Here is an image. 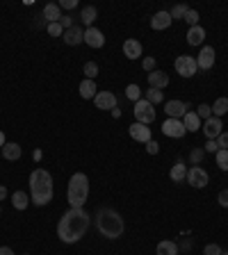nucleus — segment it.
I'll use <instances>...</instances> for the list:
<instances>
[{
  "label": "nucleus",
  "instance_id": "f257e3e1",
  "mask_svg": "<svg viewBox=\"0 0 228 255\" xmlns=\"http://www.w3.org/2000/svg\"><path fill=\"white\" fill-rule=\"evenodd\" d=\"M91 225V217L82 207H71L68 212H64L57 223V237H60L64 244H76L87 235Z\"/></svg>",
  "mask_w": 228,
  "mask_h": 255
},
{
  "label": "nucleus",
  "instance_id": "f03ea898",
  "mask_svg": "<svg viewBox=\"0 0 228 255\" xmlns=\"http://www.w3.org/2000/svg\"><path fill=\"white\" fill-rule=\"evenodd\" d=\"M96 230H98L105 239H119L126 230V223H123L121 214L112 207H100L96 212Z\"/></svg>",
  "mask_w": 228,
  "mask_h": 255
},
{
  "label": "nucleus",
  "instance_id": "7ed1b4c3",
  "mask_svg": "<svg viewBox=\"0 0 228 255\" xmlns=\"http://www.w3.org/2000/svg\"><path fill=\"white\" fill-rule=\"evenodd\" d=\"M30 194H32V203L44 207L53 201V178L46 169H34L30 175Z\"/></svg>",
  "mask_w": 228,
  "mask_h": 255
},
{
  "label": "nucleus",
  "instance_id": "20e7f679",
  "mask_svg": "<svg viewBox=\"0 0 228 255\" xmlns=\"http://www.w3.org/2000/svg\"><path fill=\"white\" fill-rule=\"evenodd\" d=\"M66 196L71 207H82L87 203V196H89V178L84 173H73L71 180H68Z\"/></svg>",
  "mask_w": 228,
  "mask_h": 255
},
{
  "label": "nucleus",
  "instance_id": "39448f33",
  "mask_svg": "<svg viewBox=\"0 0 228 255\" xmlns=\"http://www.w3.org/2000/svg\"><path fill=\"white\" fill-rule=\"evenodd\" d=\"M135 119L137 123H144V126H151L155 121V110H153V105L146 98H139L135 103Z\"/></svg>",
  "mask_w": 228,
  "mask_h": 255
},
{
  "label": "nucleus",
  "instance_id": "423d86ee",
  "mask_svg": "<svg viewBox=\"0 0 228 255\" xmlns=\"http://www.w3.org/2000/svg\"><path fill=\"white\" fill-rule=\"evenodd\" d=\"M176 73L182 75V78H194L198 71L196 66V57H190V55H180V57H176Z\"/></svg>",
  "mask_w": 228,
  "mask_h": 255
},
{
  "label": "nucleus",
  "instance_id": "0eeeda50",
  "mask_svg": "<svg viewBox=\"0 0 228 255\" xmlns=\"http://www.w3.org/2000/svg\"><path fill=\"white\" fill-rule=\"evenodd\" d=\"M185 180L190 182L194 189H203L205 185H208V180H210V175H208V171L201 169V166H192V169H187V178H185Z\"/></svg>",
  "mask_w": 228,
  "mask_h": 255
},
{
  "label": "nucleus",
  "instance_id": "6e6552de",
  "mask_svg": "<svg viewBox=\"0 0 228 255\" xmlns=\"http://www.w3.org/2000/svg\"><path fill=\"white\" fill-rule=\"evenodd\" d=\"M162 132L167 137H174V139H180V137H185V126H182L180 119H167L164 123H162Z\"/></svg>",
  "mask_w": 228,
  "mask_h": 255
},
{
  "label": "nucleus",
  "instance_id": "1a4fd4ad",
  "mask_svg": "<svg viewBox=\"0 0 228 255\" xmlns=\"http://www.w3.org/2000/svg\"><path fill=\"white\" fill-rule=\"evenodd\" d=\"M164 112H167L169 119H182L190 112V105L182 103V100H169V103H164Z\"/></svg>",
  "mask_w": 228,
  "mask_h": 255
},
{
  "label": "nucleus",
  "instance_id": "9d476101",
  "mask_svg": "<svg viewBox=\"0 0 228 255\" xmlns=\"http://www.w3.org/2000/svg\"><path fill=\"white\" fill-rule=\"evenodd\" d=\"M128 135L135 139V142H142V143H148L151 142V128L144 126V123H132V126L128 128Z\"/></svg>",
  "mask_w": 228,
  "mask_h": 255
},
{
  "label": "nucleus",
  "instance_id": "9b49d317",
  "mask_svg": "<svg viewBox=\"0 0 228 255\" xmlns=\"http://www.w3.org/2000/svg\"><path fill=\"white\" fill-rule=\"evenodd\" d=\"M196 66L201 68V71H208V68L214 66V48L212 46H203V48H201V53H198V57H196Z\"/></svg>",
  "mask_w": 228,
  "mask_h": 255
},
{
  "label": "nucleus",
  "instance_id": "f8f14e48",
  "mask_svg": "<svg viewBox=\"0 0 228 255\" xmlns=\"http://www.w3.org/2000/svg\"><path fill=\"white\" fill-rule=\"evenodd\" d=\"M84 44L91 46V48H103L105 46V37H103V32L96 25H91V28L84 30Z\"/></svg>",
  "mask_w": 228,
  "mask_h": 255
},
{
  "label": "nucleus",
  "instance_id": "ddd939ff",
  "mask_svg": "<svg viewBox=\"0 0 228 255\" xmlns=\"http://www.w3.org/2000/svg\"><path fill=\"white\" fill-rule=\"evenodd\" d=\"M201 130L205 132V137H208V139H217V137L224 132V130H221V119H217V116H210V119L205 121L203 126H201Z\"/></svg>",
  "mask_w": 228,
  "mask_h": 255
},
{
  "label": "nucleus",
  "instance_id": "4468645a",
  "mask_svg": "<svg viewBox=\"0 0 228 255\" xmlns=\"http://www.w3.org/2000/svg\"><path fill=\"white\" fill-rule=\"evenodd\" d=\"M94 100H96L98 110H114L116 107V96H114L112 91H98Z\"/></svg>",
  "mask_w": 228,
  "mask_h": 255
},
{
  "label": "nucleus",
  "instance_id": "2eb2a0df",
  "mask_svg": "<svg viewBox=\"0 0 228 255\" xmlns=\"http://www.w3.org/2000/svg\"><path fill=\"white\" fill-rule=\"evenodd\" d=\"M142 44L137 41V39H126L123 41V55L128 57V60H139L142 57Z\"/></svg>",
  "mask_w": 228,
  "mask_h": 255
},
{
  "label": "nucleus",
  "instance_id": "dca6fc26",
  "mask_svg": "<svg viewBox=\"0 0 228 255\" xmlns=\"http://www.w3.org/2000/svg\"><path fill=\"white\" fill-rule=\"evenodd\" d=\"M62 39H64V44L66 46H78V44H82L84 41V30L82 28H78V25H73L71 30H64Z\"/></svg>",
  "mask_w": 228,
  "mask_h": 255
},
{
  "label": "nucleus",
  "instance_id": "f3484780",
  "mask_svg": "<svg viewBox=\"0 0 228 255\" xmlns=\"http://www.w3.org/2000/svg\"><path fill=\"white\" fill-rule=\"evenodd\" d=\"M148 84H151V89H164V87H169V75L162 73V71H151L148 73Z\"/></svg>",
  "mask_w": 228,
  "mask_h": 255
},
{
  "label": "nucleus",
  "instance_id": "a211bd4d",
  "mask_svg": "<svg viewBox=\"0 0 228 255\" xmlns=\"http://www.w3.org/2000/svg\"><path fill=\"white\" fill-rule=\"evenodd\" d=\"M171 25V14L169 12H158L151 16V28L153 30H167Z\"/></svg>",
  "mask_w": 228,
  "mask_h": 255
},
{
  "label": "nucleus",
  "instance_id": "6ab92c4d",
  "mask_svg": "<svg viewBox=\"0 0 228 255\" xmlns=\"http://www.w3.org/2000/svg\"><path fill=\"white\" fill-rule=\"evenodd\" d=\"M0 155L5 159H9V162H16V159L21 158V146L14 142H7L2 148H0Z\"/></svg>",
  "mask_w": 228,
  "mask_h": 255
},
{
  "label": "nucleus",
  "instance_id": "aec40b11",
  "mask_svg": "<svg viewBox=\"0 0 228 255\" xmlns=\"http://www.w3.org/2000/svg\"><path fill=\"white\" fill-rule=\"evenodd\" d=\"M169 178L174 182H182L185 178H187V164L182 162V159H178L174 166H171V171H169Z\"/></svg>",
  "mask_w": 228,
  "mask_h": 255
},
{
  "label": "nucleus",
  "instance_id": "412c9836",
  "mask_svg": "<svg viewBox=\"0 0 228 255\" xmlns=\"http://www.w3.org/2000/svg\"><path fill=\"white\" fill-rule=\"evenodd\" d=\"M205 39V30L201 28V25H194V28H190L187 30V44L190 46H201Z\"/></svg>",
  "mask_w": 228,
  "mask_h": 255
},
{
  "label": "nucleus",
  "instance_id": "4be33fe9",
  "mask_svg": "<svg viewBox=\"0 0 228 255\" xmlns=\"http://www.w3.org/2000/svg\"><path fill=\"white\" fill-rule=\"evenodd\" d=\"M182 126L187 132H196V130H201V119L196 116V112H187L182 116Z\"/></svg>",
  "mask_w": 228,
  "mask_h": 255
},
{
  "label": "nucleus",
  "instance_id": "5701e85b",
  "mask_svg": "<svg viewBox=\"0 0 228 255\" xmlns=\"http://www.w3.org/2000/svg\"><path fill=\"white\" fill-rule=\"evenodd\" d=\"M44 18L48 23H60L62 18V12H60V5H55V2H48L44 7Z\"/></svg>",
  "mask_w": 228,
  "mask_h": 255
},
{
  "label": "nucleus",
  "instance_id": "b1692460",
  "mask_svg": "<svg viewBox=\"0 0 228 255\" xmlns=\"http://www.w3.org/2000/svg\"><path fill=\"white\" fill-rule=\"evenodd\" d=\"M96 18H98V9H96V7H91V5L82 7V12H80V21H82L84 25H87V28H91Z\"/></svg>",
  "mask_w": 228,
  "mask_h": 255
},
{
  "label": "nucleus",
  "instance_id": "393cba45",
  "mask_svg": "<svg viewBox=\"0 0 228 255\" xmlns=\"http://www.w3.org/2000/svg\"><path fill=\"white\" fill-rule=\"evenodd\" d=\"M96 80H87V78H84L82 82H80V96L82 98H87V100H89V98H96Z\"/></svg>",
  "mask_w": 228,
  "mask_h": 255
},
{
  "label": "nucleus",
  "instance_id": "a878e982",
  "mask_svg": "<svg viewBox=\"0 0 228 255\" xmlns=\"http://www.w3.org/2000/svg\"><path fill=\"white\" fill-rule=\"evenodd\" d=\"M155 251H158V255H178V244L169 241V239H162Z\"/></svg>",
  "mask_w": 228,
  "mask_h": 255
},
{
  "label": "nucleus",
  "instance_id": "bb28decb",
  "mask_svg": "<svg viewBox=\"0 0 228 255\" xmlns=\"http://www.w3.org/2000/svg\"><path fill=\"white\" fill-rule=\"evenodd\" d=\"M12 205H14L16 210H25V207L30 205V198H28L25 191H14V194H12Z\"/></svg>",
  "mask_w": 228,
  "mask_h": 255
},
{
  "label": "nucleus",
  "instance_id": "cd10ccee",
  "mask_svg": "<svg viewBox=\"0 0 228 255\" xmlns=\"http://www.w3.org/2000/svg\"><path fill=\"white\" fill-rule=\"evenodd\" d=\"M210 107H212V116L221 119V116L228 112V98H217V100H214V105H210Z\"/></svg>",
  "mask_w": 228,
  "mask_h": 255
},
{
  "label": "nucleus",
  "instance_id": "c85d7f7f",
  "mask_svg": "<svg viewBox=\"0 0 228 255\" xmlns=\"http://www.w3.org/2000/svg\"><path fill=\"white\" fill-rule=\"evenodd\" d=\"M146 100L151 103V105H158V103H164V94L160 89H148L146 91Z\"/></svg>",
  "mask_w": 228,
  "mask_h": 255
},
{
  "label": "nucleus",
  "instance_id": "c756f323",
  "mask_svg": "<svg viewBox=\"0 0 228 255\" xmlns=\"http://www.w3.org/2000/svg\"><path fill=\"white\" fill-rule=\"evenodd\" d=\"M82 73L87 75V80H96V75H98V64L96 62H87L82 68Z\"/></svg>",
  "mask_w": 228,
  "mask_h": 255
},
{
  "label": "nucleus",
  "instance_id": "7c9ffc66",
  "mask_svg": "<svg viewBox=\"0 0 228 255\" xmlns=\"http://www.w3.org/2000/svg\"><path fill=\"white\" fill-rule=\"evenodd\" d=\"M214 158H217V166L221 171H228V150H217Z\"/></svg>",
  "mask_w": 228,
  "mask_h": 255
},
{
  "label": "nucleus",
  "instance_id": "2f4dec72",
  "mask_svg": "<svg viewBox=\"0 0 228 255\" xmlns=\"http://www.w3.org/2000/svg\"><path fill=\"white\" fill-rule=\"evenodd\" d=\"M196 116H198L201 121H208L210 116H212V107L205 105V103H201V105L196 107Z\"/></svg>",
  "mask_w": 228,
  "mask_h": 255
},
{
  "label": "nucleus",
  "instance_id": "473e14b6",
  "mask_svg": "<svg viewBox=\"0 0 228 255\" xmlns=\"http://www.w3.org/2000/svg\"><path fill=\"white\" fill-rule=\"evenodd\" d=\"M139 96H142V89H139V87H137V84H128V87H126V98H128V100H139Z\"/></svg>",
  "mask_w": 228,
  "mask_h": 255
},
{
  "label": "nucleus",
  "instance_id": "72a5a7b5",
  "mask_svg": "<svg viewBox=\"0 0 228 255\" xmlns=\"http://www.w3.org/2000/svg\"><path fill=\"white\" fill-rule=\"evenodd\" d=\"M187 12H190V7H187V5H176V7L171 9L169 14H171V21H174V18H185V16H187Z\"/></svg>",
  "mask_w": 228,
  "mask_h": 255
},
{
  "label": "nucleus",
  "instance_id": "f704fd0d",
  "mask_svg": "<svg viewBox=\"0 0 228 255\" xmlns=\"http://www.w3.org/2000/svg\"><path fill=\"white\" fill-rule=\"evenodd\" d=\"M203 158H205V150H203V148H194V150L190 153V162H192L194 166L201 164V159H203Z\"/></svg>",
  "mask_w": 228,
  "mask_h": 255
},
{
  "label": "nucleus",
  "instance_id": "c9c22d12",
  "mask_svg": "<svg viewBox=\"0 0 228 255\" xmlns=\"http://www.w3.org/2000/svg\"><path fill=\"white\" fill-rule=\"evenodd\" d=\"M198 18H201V16H198L196 9H190V12H187V16H185L182 21H187V25H190V28H194V25H198Z\"/></svg>",
  "mask_w": 228,
  "mask_h": 255
},
{
  "label": "nucleus",
  "instance_id": "e433bc0d",
  "mask_svg": "<svg viewBox=\"0 0 228 255\" xmlns=\"http://www.w3.org/2000/svg\"><path fill=\"white\" fill-rule=\"evenodd\" d=\"M48 34H50V37H62V34H64V28H62L60 23H48Z\"/></svg>",
  "mask_w": 228,
  "mask_h": 255
},
{
  "label": "nucleus",
  "instance_id": "4c0bfd02",
  "mask_svg": "<svg viewBox=\"0 0 228 255\" xmlns=\"http://www.w3.org/2000/svg\"><path fill=\"white\" fill-rule=\"evenodd\" d=\"M214 142H217V146H219V150H228V132H221V135L217 137Z\"/></svg>",
  "mask_w": 228,
  "mask_h": 255
},
{
  "label": "nucleus",
  "instance_id": "58836bf2",
  "mask_svg": "<svg viewBox=\"0 0 228 255\" xmlns=\"http://www.w3.org/2000/svg\"><path fill=\"white\" fill-rule=\"evenodd\" d=\"M60 25H62V28H64V30H71V28L76 25V23H73V16L64 14V16H62V18H60Z\"/></svg>",
  "mask_w": 228,
  "mask_h": 255
},
{
  "label": "nucleus",
  "instance_id": "ea45409f",
  "mask_svg": "<svg viewBox=\"0 0 228 255\" xmlns=\"http://www.w3.org/2000/svg\"><path fill=\"white\" fill-rule=\"evenodd\" d=\"M221 253H224V251L219 248V244H208L203 251V255H221Z\"/></svg>",
  "mask_w": 228,
  "mask_h": 255
},
{
  "label": "nucleus",
  "instance_id": "a19ab883",
  "mask_svg": "<svg viewBox=\"0 0 228 255\" xmlns=\"http://www.w3.org/2000/svg\"><path fill=\"white\" fill-rule=\"evenodd\" d=\"M146 153H148V155H158V153H160L158 142H153V139H151V142L146 143Z\"/></svg>",
  "mask_w": 228,
  "mask_h": 255
},
{
  "label": "nucleus",
  "instance_id": "79ce46f5",
  "mask_svg": "<svg viewBox=\"0 0 228 255\" xmlns=\"http://www.w3.org/2000/svg\"><path fill=\"white\" fill-rule=\"evenodd\" d=\"M142 66H144V71H155V60L153 57H144V62H142Z\"/></svg>",
  "mask_w": 228,
  "mask_h": 255
},
{
  "label": "nucleus",
  "instance_id": "37998d69",
  "mask_svg": "<svg viewBox=\"0 0 228 255\" xmlns=\"http://www.w3.org/2000/svg\"><path fill=\"white\" fill-rule=\"evenodd\" d=\"M203 150H205V153H217V150H219V146H217V142H214V139H208Z\"/></svg>",
  "mask_w": 228,
  "mask_h": 255
},
{
  "label": "nucleus",
  "instance_id": "c03bdc74",
  "mask_svg": "<svg viewBox=\"0 0 228 255\" xmlns=\"http://www.w3.org/2000/svg\"><path fill=\"white\" fill-rule=\"evenodd\" d=\"M217 201H219V205H221V207H228V189L219 191V198H217Z\"/></svg>",
  "mask_w": 228,
  "mask_h": 255
},
{
  "label": "nucleus",
  "instance_id": "a18cd8bd",
  "mask_svg": "<svg viewBox=\"0 0 228 255\" xmlns=\"http://www.w3.org/2000/svg\"><path fill=\"white\" fill-rule=\"evenodd\" d=\"M60 7L62 9H73V7H78V2L76 0H60Z\"/></svg>",
  "mask_w": 228,
  "mask_h": 255
},
{
  "label": "nucleus",
  "instance_id": "49530a36",
  "mask_svg": "<svg viewBox=\"0 0 228 255\" xmlns=\"http://www.w3.org/2000/svg\"><path fill=\"white\" fill-rule=\"evenodd\" d=\"M0 255H14V251L9 246H0Z\"/></svg>",
  "mask_w": 228,
  "mask_h": 255
},
{
  "label": "nucleus",
  "instance_id": "de8ad7c7",
  "mask_svg": "<svg viewBox=\"0 0 228 255\" xmlns=\"http://www.w3.org/2000/svg\"><path fill=\"white\" fill-rule=\"evenodd\" d=\"M180 246L185 248V251H190V248H192V241L187 239V237H185V239H182V244H180Z\"/></svg>",
  "mask_w": 228,
  "mask_h": 255
},
{
  "label": "nucleus",
  "instance_id": "09e8293b",
  "mask_svg": "<svg viewBox=\"0 0 228 255\" xmlns=\"http://www.w3.org/2000/svg\"><path fill=\"white\" fill-rule=\"evenodd\" d=\"M2 198H7V187H5V185H0V201H2Z\"/></svg>",
  "mask_w": 228,
  "mask_h": 255
},
{
  "label": "nucleus",
  "instance_id": "8fccbe9b",
  "mask_svg": "<svg viewBox=\"0 0 228 255\" xmlns=\"http://www.w3.org/2000/svg\"><path fill=\"white\" fill-rule=\"evenodd\" d=\"M5 143H7V142H5V132H2V130H0V148H2V146H5Z\"/></svg>",
  "mask_w": 228,
  "mask_h": 255
},
{
  "label": "nucleus",
  "instance_id": "3c124183",
  "mask_svg": "<svg viewBox=\"0 0 228 255\" xmlns=\"http://www.w3.org/2000/svg\"><path fill=\"white\" fill-rule=\"evenodd\" d=\"M221 255H228V253H221Z\"/></svg>",
  "mask_w": 228,
  "mask_h": 255
}]
</instances>
